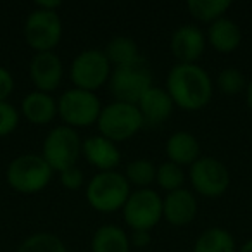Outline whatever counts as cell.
Listing matches in <instances>:
<instances>
[{
	"label": "cell",
	"instance_id": "obj_11",
	"mask_svg": "<svg viewBox=\"0 0 252 252\" xmlns=\"http://www.w3.org/2000/svg\"><path fill=\"white\" fill-rule=\"evenodd\" d=\"M189 180L195 193L206 199H218L224 195L230 187V171L226 164L216 158L200 156L189 168Z\"/></svg>",
	"mask_w": 252,
	"mask_h": 252
},
{
	"label": "cell",
	"instance_id": "obj_5",
	"mask_svg": "<svg viewBox=\"0 0 252 252\" xmlns=\"http://www.w3.org/2000/svg\"><path fill=\"white\" fill-rule=\"evenodd\" d=\"M152 73L147 61L142 57L128 66L112 67L107 87L114 100L126 104H138L142 95L152 87Z\"/></svg>",
	"mask_w": 252,
	"mask_h": 252
},
{
	"label": "cell",
	"instance_id": "obj_29",
	"mask_svg": "<svg viewBox=\"0 0 252 252\" xmlns=\"http://www.w3.org/2000/svg\"><path fill=\"white\" fill-rule=\"evenodd\" d=\"M59 180L64 189H67V190H78V189H81L85 183L83 171H81L78 166H73V168H67V169H64V171H61Z\"/></svg>",
	"mask_w": 252,
	"mask_h": 252
},
{
	"label": "cell",
	"instance_id": "obj_31",
	"mask_svg": "<svg viewBox=\"0 0 252 252\" xmlns=\"http://www.w3.org/2000/svg\"><path fill=\"white\" fill-rule=\"evenodd\" d=\"M130 242H131V247H140V249L147 247V245L152 242L151 231H144V230L131 231V235H130Z\"/></svg>",
	"mask_w": 252,
	"mask_h": 252
},
{
	"label": "cell",
	"instance_id": "obj_21",
	"mask_svg": "<svg viewBox=\"0 0 252 252\" xmlns=\"http://www.w3.org/2000/svg\"><path fill=\"white\" fill-rule=\"evenodd\" d=\"M192 252H238L233 235L221 226H211L200 231Z\"/></svg>",
	"mask_w": 252,
	"mask_h": 252
},
{
	"label": "cell",
	"instance_id": "obj_4",
	"mask_svg": "<svg viewBox=\"0 0 252 252\" xmlns=\"http://www.w3.org/2000/svg\"><path fill=\"white\" fill-rule=\"evenodd\" d=\"M97 126L98 135L114 144H121L133 138L145 126V123L135 104L112 100L111 104L102 105Z\"/></svg>",
	"mask_w": 252,
	"mask_h": 252
},
{
	"label": "cell",
	"instance_id": "obj_18",
	"mask_svg": "<svg viewBox=\"0 0 252 252\" xmlns=\"http://www.w3.org/2000/svg\"><path fill=\"white\" fill-rule=\"evenodd\" d=\"M168 161L175 162L178 166H192L200 158V144L197 137L190 131L180 130L169 135L164 145Z\"/></svg>",
	"mask_w": 252,
	"mask_h": 252
},
{
	"label": "cell",
	"instance_id": "obj_16",
	"mask_svg": "<svg viewBox=\"0 0 252 252\" xmlns=\"http://www.w3.org/2000/svg\"><path fill=\"white\" fill-rule=\"evenodd\" d=\"M138 111H140L144 123L149 126H159L173 114L175 109V102L169 97L168 90L164 87H158L152 85L138 100L137 104Z\"/></svg>",
	"mask_w": 252,
	"mask_h": 252
},
{
	"label": "cell",
	"instance_id": "obj_1",
	"mask_svg": "<svg viewBox=\"0 0 252 252\" xmlns=\"http://www.w3.org/2000/svg\"><path fill=\"white\" fill-rule=\"evenodd\" d=\"M166 90L183 111H199L213 98L214 83L209 73L199 64L176 63L166 76Z\"/></svg>",
	"mask_w": 252,
	"mask_h": 252
},
{
	"label": "cell",
	"instance_id": "obj_22",
	"mask_svg": "<svg viewBox=\"0 0 252 252\" xmlns=\"http://www.w3.org/2000/svg\"><path fill=\"white\" fill-rule=\"evenodd\" d=\"M102 50H104L111 66L114 67L128 66V64H133L138 59H142L137 42L131 36H126V35L112 36L107 42V45H105V49Z\"/></svg>",
	"mask_w": 252,
	"mask_h": 252
},
{
	"label": "cell",
	"instance_id": "obj_17",
	"mask_svg": "<svg viewBox=\"0 0 252 252\" xmlns=\"http://www.w3.org/2000/svg\"><path fill=\"white\" fill-rule=\"evenodd\" d=\"M19 112L32 125L36 126L49 125L57 116V100L50 94L33 90L23 97Z\"/></svg>",
	"mask_w": 252,
	"mask_h": 252
},
{
	"label": "cell",
	"instance_id": "obj_32",
	"mask_svg": "<svg viewBox=\"0 0 252 252\" xmlns=\"http://www.w3.org/2000/svg\"><path fill=\"white\" fill-rule=\"evenodd\" d=\"M63 5V2L61 0H40V2H36L35 7H40L43 9V11H59V7Z\"/></svg>",
	"mask_w": 252,
	"mask_h": 252
},
{
	"label": "cell",
	"instance_id": "obj_8",
	"mask_svg": "<svg viewBox=\"0 0 252 252\" xmlns=\"http://www.w3.org/2000/svg\"><path fill=\"white\" fill-rule=\"evenodd\" d=\"M23 35L26 45L35 52H52L63 38V21L56 11L35 7L26 16Z\"/></svg>",
	"mask_w": 252,
	"mask_h": 252
},
{
	"label": "cell",
	"instance_id": "obj_6",
	"mask_svg": "<svg viewBox=\"0 0 252 252\" xmlns=\"http://www.w3.org/2000/svg\"><path fill=\"white\" fill-rule=\"evenodd\" d=\"M81 145H83V140L74 128L57 125L43 138L42 158L54 169V173H61L76 166L81 156Z\"/></svg>",
	"mask_w": 252,
	"mask_h": 252
},
{
	"label": "cell",
	"instance_id": "obj_28",
	"mask_svg": "<svg viewBox=\"0 0 252 252\" xmlns=\"http://www.w3.org/2000/svg\"><path fill=\"white\" fill-rule=\"evenodd\" d=\"M21 112L11 102H0V137H7L19 126Z\"/></svg>",
	"mask_w": 252,
	"mask_h": 252
},
{
	"label": "cell",
	"instance_id": "obj_15",
	"mask_svg": "<svg viewBox=\"0 0 252 252\" xmlns=\"http://www.w3.org/2000/svg\"><path fill=\"white\" fill-rule=\"evenodd\" d=\"M81 156L90 166L98 171H116L121 162V152L118 144L107 140L102 135H92L85 138L81 145Z\"/></svg>",
	"mask_w": 252,
	"mask_h": 252
},
{
	"label": "cell",
	"instance_id": "obj_23",
	"mask_svg": "<svg viewBox=\"0 0 252 252\" xmlns=\"http://www.w3.org/2000/svg\"><path fill=\"white\" fill-rule=\"evenodd\" d=\"M231 7L230 0H189L187 9L190 16L200 23H214L224 18Z\"/></svg>",
	"mask_w": 252,
	"mask_h": 252
},
{
	"label": "cell",
	"instance_id": "obj_30",
	"mask_svg": "<svg viewBox=\"0 0 252 252\" xmlns=\"http://www.w3.org/2000/svg\"><path fill=\"white\" fill-rule=\"evenodd\" d=\"M14 76L7 67L0 66V102H7L11 94L14 92Z\"/></svg>",
	"mask_w": 252,
	"mask_h": 252
},
{
	"label": "cell",
	"instance_id": "obj_2",
	"mask_svg": "<svg viewBox=\"0 0 252 252\" xmlns=\"http://www.w3.org/2000/svg\"><path fill=\"white\" fill-rule=\"evenodd\" d=\"M131 193V185L123 173L98 171L88 180L85 197L92 209L97 213L111 214L121 211Z\"/></svg>",
	"mask_w": 252,
	"mask_h": 252
},
{
	"label": "cell",
	"instance_id": "obj_7",
	"mask_svg": "<svg viewBox=\"0 0 252 252\" xmlns=\"http://www.w3.org/2000/svg\"><path fill=\"white\" fill-rule=\"evenodd\" d=\"M100 111V98L95 95V92L73 87L67 88L57 98V116L63 119L64 125L71 126L74 130L97 125Z\"/></svg>",
	"mask_w": 252,
	"mask_h": 252
},
{
	"label": "cell",
	"instance_id": "obj_33",
	"mask_svg": "<svg viewBox=\"0 0 252 252\" xmlns=\"http://www.w3.org/2000/svg\"><path fill=\"white\" fill-rule=\"evenodd\" d=\"M244 95H245V104H247L249 111L252 112V80L247 81V87H245Z\"/></svg>",
	"mask_w": 252,
	"mask_h": 252
},
{
	"label": "cell",
	"instance_id": "obj_14",
	"mask_svg": "<svg viewBox=\"0 0 252 252\" xmlns=\"http://www.w3.org/2000/svg\"><path fill=\"white\" fill-rule=\"evenodd\" d=\"M199 202L192 190L178 189L162 197V218L173 226H187L197 216Z\"/></svg>",
	"mask_w": 252,
	"mask_h": 252
},
{
	"label": "cell",
	"instance_id": "obj_10",
	"mask_svg": "<svg viewBox=\"0 0 252 252\" xmlns=\"http://www.w3.org/2000/svg\"><path fill=\"white\" fill-rule=\"evenodd\" d=\"M112 66L100 49H85L71 63V81L76 88L95 92L107 85Z\"/></svg>",
	"mask_w": 252,
	"mask_h": 252
},
{
	"label": "cell",
	"instance_id": "obj_34",
	"mask_svg": "<svg viewBox=\"0 0 252 252\" xmlns=\"http://www.w3.org/2000/svg\"><path fill=\"white\" fill-rule=\"evenodd\" d=\"M238 252H252V237L249 240H245L244 244L238 247Z\"/></svg>",
	"mask_w": 252,
	"mask_h": 252
},
{
	"label": "cell",
	"instance_id": "obj_27",
	"mask_svg": "<svg viewBox=\"0 0 252 252\" xmlns=\"http://www.w3.org/2000/svg\"><path fill=\"white\" fill-rule=\"evenodd\" d=\"M216 88L224 95H237L240 92H245L247 87V80H245L244 73L237 67H224L218 73L216 81H214Z\"/></svg>",
	"mask_w": 252,
	"mask_h": 252
},
{
	"label": "cell",
	"instance_id": "obj_26",
	"mask_svg": "<svg viewBox=\"0 0 252 252\" xmlns=\"http://www.w3.org/2000/svg\"><path fill=\"white\" fill-rule=\"evenodd\" d=\"M156 183L164 190L166 193L175 192L178 189H183L185 183V171L182 166L175 164L171 161H164L156 169Z\"/></svg>",
	"mask_w": 252,
	"mask_h": 252
},
{
	"label": "cell",
	"instance_id": "obj_12",
	"mask_svg": "<svg viewBox=\"0 0 252 252\" xmlns=\"http://www.w3.org/2000/svg\"><path fill=\"white\" fill-rule=\"evenodd\" d=\"M207 45L206 33L195 25H182L173 32L169 40V49L178 63L182 64H197L202 57Z\"/></svg>",
	"mask_w": 252,
	"mask_h": 252
},
{
	"label": "cell",
	"instance_id": "obj_9",
	"mask_svg": "<svg viewBox=\"0 0 252 252\" xmlns=\"http://www.w3.org/2000/svg\"><path fill=\"white\" fill-rule=\"evenodd\" d=\"M121 213L131 231H151L162 220V197L152 189L131 190Z\"/></svg>",
	"mask_w": 252,
	"mask_h": 252
},
{
	"label": "cell",
	"instance_id": "obj_20",
	"mask_svg": "<svg viewBox=\"0 0 252 252\" xmlns=\"http://www.w3.org/2000/svg\"><path fill=\"white\" fill-rule=\"evenodd\" d=\"M92 252H131L130 235L118 224H102L92 235Z\"/></svg>",
	"mask_w": 252,
	"mask_h": 252
},
{
	"label": "cell",
	"instance_id": "obj_3",
	"mask_svg": "<svg viewBox=\"0 0 252 252\" xmlns=\"http://www.w3.org/2000/svg\"><path fill=\"white\" fill-rule=\"evenodd\" d=\"M54 176V169L47 164L42 154L25 152L9 162L5 178L14 192L23 195H33L47 189Z\"/></svg>",
	"mask_w": 252,
	"mask_h": 252
},
{
	"label": "cell",
	"instance_id": "obj_13",
	"mask_svg": "<svg viewBox=\"0 0 252 252\" xmlns=\"http://www.w3.org/2000/svg\"><path fill=\"white\" fill-rule=\"evenodd\" d=\"M30 78L35 90L52 94L63 81L64 66L56 52H35L30 61Z\"/></svg>",
	"mask_w": 252,
	"mask_h": 252
},
{
	"label": "cell",
	"instance_id": "obj_24",
	"mask_svg": "<svg viewBox=\"0 0 252 252\" xmlns=\"http://www.w3.org/2000/svg\"><path fill=\"white\" fill-rule=\"evenodd\" d=\"M16 252H67V247L56 233L50 231H36L19 244Z\"/></svg>",
	"mask_w": 252,
	"mask_h": 252
},
{
	"label": "cell",
	"instance_id": "obj_35",
	"mask_svg": "<svg viewBox=\"0 0 252 252\" xmlns=\"http://www.w3.org/2000/svg\"><path fill=\"white\" fill-rule=\"evenodd\" d=\"M251 214H252V197H251Z\"/></svg>",
	"mask_w": 252,
	"mask_h": 252
},
{
	"label": "cell",
	"instance_id": "obj_19",
	"mask_svg": "<svg viewBox=\"0 0 252 252\" xmlns=\"http://www.w3.org/2000/svg\"><path fill=\"white\" fill-rule=\"evenodd\" d=\"M207 43L213 47L214 50L221 54L233 52L240 47L242 43V30L233 19L230 18H221L218 21L211 23L206 33Z\"/></svg>",
	"mask_w": 252,
	"mask_h": 252
},
{
	"label": "cell",
	"instance_id": "obj_25",
	"mask_svg": "<svg viewBox=\"0 0 252 252\" xmlns=\"http://www.w3.org/2000/svg\"><path fill=\"white\" fill-rule=\"evenodd\" d=\"M156 169L158 166H154V162L140 158L128 162L123 175L130 185H135L137 189H149V185L156 182Z\"/></svg>",
	"mask_w": 252,
	"mask_h": 252
}]
</instances>
